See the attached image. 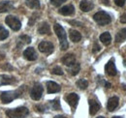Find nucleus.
<instances>
[{
    "instance_id": "obj_37",
    "label": "nucleus",
    "mask_w": 126,
    "mask_h": 118,
    "mask_svg": "<svg viewBox=\"0 0 126 118\" xmlns=\"http://www.w3.org/2000/svg\"><path fill=\"white\" fill-rule=\"evenodd\" d=\"M69 22H70L71 24H76L77 26H79V25H81V23H80V22H79V21H73V20H70Z\"/></svg>"
},
{
    "instance_id": "obj_22",
    "label": "nucleus",
    "mask_w": 126,
    "mask_h": 118,
    "mask_svg": "<svg viewBox=\"0 0 126 118\" xmlns=\"http://www.w3.org/2000/svg\"><path fill=\"white\" fill-rule=\"evenodd\" d=\"M49 25L47 24V22H43V23H41L40 24V26L38 27V33L39 34H42V35H44V34H48L49 33Z\"/></svg>"
},
{
    "instance_id": "obj_10",
    "label": "nucleus",
    "mask_w": 126,
    "mask_h": 118,
    "mask_svg": "<svg viewBox=\"0 0 126 118\" xmlns=\"http://www.w3.org/2000/svg\"><path fill=\"white\" fill-rule=\"evenodd\" d=\"M23 56L28 61H34V60L37 59V53H36V51L33 47H27L23 51Z\"/></svg>"
},
{
    "instance_id": "obj_25",
    "label": "nucleus",
    "mask_w": 126,
    "mask_h": 118,
    "mask_svg": "<svg viewBox=\"0 0 126 118\" xmlns=\"http://www.w3.org/2000/svg\"><path fill=\"white\" fill-rule=\"evenodd\" d=\"M25 4L31 9H39L40 8V1L39 0H26Z\"/></svg>"
},
{
    "instance_id": "obj_2",
    "label": "nucleus",
    "mask_w": 126,
    "mask_h": 118,
    "mask_svg": "<svg viewBox=\"0 0 126 118\" xmlns=\"http://www.w3.org/2000/svg\"><path fill=\"white\" fill-rule=\"evenodd\" d=\"M22 94V88L14 91H5L1 93V101L4 103H9L16 98H19Z\"/></svg>"
},
{
    "instance_id": "obj_33",
    "label": "nucleus",
    "mask_w": 126,
    "mask_h": 118,
    "mask_svg": "<svg viewBox=\"0 0 126 118\" xmlns=\"http://www.w3.org/2000/svg\"><path fill=\"white\" fill-rule=\"evenodd\" d=\"M36 109H37V111H39V112H44V111L46 110V107H45L44 105H37V106H36Z\"/></svg>"
},
{
    "instance_id": "obj_15",
    "label": "nucleus",
    "mask_w": 126,
    "mask_h": 118,
    "mask_svg": "<svg viewBox=\"0 0 126 118\" xmlns=\"http://www.w3.org/2000/svg\"><path fill=\"white\" fill-rule=\"evenodd\" d=\"M16 80L10 76V75H7V74H3L0 76V85H9V84H13L15 83Z\"/></svg>"
},
{
    "instance_id": "obj_29",
    "label": "nucleus",
    "mask_w": 126,
    "mask_h": 118,
    "mask_svg": "<svg viewBox=\"0 0 126 118\" xmlns=\"http://www.w3.org/2000/svg\"><path fill=\"white\" fill-rule=\"evenodd\" d=\"M51 73L53 74H57V75H62L63 74V71L62 69L60 68V67H54L53 69H52V71H51Z\"/></svg>"
},
{
    "instance_id": "obj_31",
    "label": "nucleus",
    "mask_w": 126,
    "mask_h": 118,
    "mask_svg": "<svg viewBox=\"0 0 126 118\" xmlns=\"http://www.w3.org/2000/svg\"><path fill=\"white\" fill-rule=\"evenodd\" d=\"M37 14H33L32 16L30 17V19H29V26H32L34 23H35V21L37 20Z\"/></svg>"
},
{
    "instance_id": "obj_21",
    "label": "nucleus",
    "mask_w": 126,
    "mask_h": 118,
    "mask_svg": "<svg viewBox=\"0 0 126 118\" xmlns=\"http://www.w3.org/2000/svg\"><path fill=\"white\" fill-rule=\"evenodd\" d=\"M100 41L105 44V45H109L111 41V37L109 32H104L103 34L100 35Z\"/></svg>"
},
{
    "instance_id": "obj_5",
    "label": "nucleus",
    "mask_w": 126,
    "mask_h": 118,
    "mask_svg": "<svg viewBox=\"0 0 126 118\" xmlns=\"http://www.w3.org/2000/svg\"><path fill=\"white\" fill-rule=\"evenodd\" d=\"M5 22H6L7 25H9V27H11L14 31H17L21 27V23H20L19 19L16 16H13V15H8L6 17V19H5Z\"/></svg>"
},
{
    "instance_id": "obj_34",
    "label": "nucleus",
    "mask_w": 126,
    "mask_h": 118,
    "mask_svg": "<svg viewBox=\"0 0 126 118\" xmlns=\"http://www.w3.org/2000/svg\"><path fill=\"white\" fill-rule=\"evenodd\" d=\"M100 48H101V47H100V45L97 44V43H95L94 45H93V49H92V51L95 53V52L99 51V50H100Z\"/></svg>"
},
{
    "instance_id": "obj_1",
    "label": "nucleus",
    "mask_w": 126,
    "mask_h": 118,
    "mask_svg": "<svg viewBox=\"0 0 126 118\" xmlns=\"http://www.w3.org/2000/svg\"><path fill=\"white\" fill-rule=\"evenodd\" d=\"M53 28H54V31H55V33H56L58 39H59V42H60V48H61L62 50H66V49L68 48V46H69V44H68V41H67V36H66L65 30H64V28H63L60 24H58V23H55L54 26H53Z\"/></svg>"
},
{
    "instance_id": "obj_39",
    "label": "nucleus",
    "mask_w": 126,
    "mask_h": 118,
    "mask_svg": "<svg viewBox=\"0 0 126 118\" xmlns=\"http://www.w3.org/2000/svg\"><path fill=\"white\" fill-rule=\"evenodd\" d=\"M110 83H109V82H105V87L106 88H110Z\"/></svg>"
},
{
    "instance_id": "obj_4",
    "label": "nucleus",
    "mask_w": 126,
    "mask_h": 118,
    "mask_svg": "<svg viewBox=\"0 0 126 118\" xmlns=\"http://www.w3.org/2000/svg\"><path fill=\"white\" fill-rule=\"evenodd\" d=\"M93 18L94 20L97 22V24H99L100 26H105L107 24H109L110 21H111V17L110 15L104 12V11H99L97 12L94 15H93Z\"/></svg>"
},
{
    "instance_id": "obj_17",
    "label": "nucleus",
    "mask_w": 126,
    "mask_h": 118,
    "mask_svg": "<svg viewBox=\"0 0 126 118\" xmlns=\"http://www.w3.org/2000/svg\"><path fill=\"white\" fill-rule=\"evenodd\" d=\"M74 12H75V8L73 5H66L59 10V14L63 15H71L74 14Z\"/></svg>"
},
{
    "instance_id": "obj_30",
    "label": "nucleus",
    "mask_w": 126,
    "mask_h": 118,
    "mask_svg": "<svg viewBox=\"0 0 126 118\" xmlns=\"http://www.w3.org/2000/svg\"><path fill=\"white\" fill-rule=\"evenodd\" d=\"M64 2H66V0H50V3H51L53 6H55V7L60 6Z\"/></svg>"
},
{
    "instance_id": "obj_16",
    "label": "nucleus",
    "mask_w": 126,
    "mask_h": 118,
    "mask_svg": "<svg viewBox=\"0 0 126 118\" xmlns=\"http://www.w3.org/2000/svg\"><path fill=\"white\" fill-rule=\"evenodd\" d=\"M93 7H94L93 3L88 1V0H82L80 2V4H79L80 10L83 11V12H89V11H91L93 9Z\"/></svg>"
},
{
    "instance_id": "obj_27",
    "label": "nucleus",
    "mask_w": 126,
    "mask_h": 118,
    "mask_svg": "<svg viewBox=\"0 0 126 118\" xmlns=\"http://www.w3.org/2000/svg\"><path fill=\"white\" fill-rule=\"evenodd\" d=\"M8 36H9V32H8V30H6L2 25H0V41L5 40Z\"/></svg>"
},
{
    "instance_id": "obj_38",
    "label": "nucleus",
    "mask_w": 126,
    "mask_h": 118,
    "mask_svg": "<svg viewBox=\"0 0 126 118\" xmlns=\"http://www.w3.org/2000/svg\"><path fill=\"white\" fill-rule=\"evenodd\" d=\"M102 2H103V4H105V5H107V6H109V5H110L109 0H102Z\"/></svg>"
},
{
    "instance_id": "obj_20",
    "label": "nucleus",
    "mask_w": 126,
    "mask_h": 118,
    "mask_svg": "<svg viewBox=\"0 0 126 118\" xmlns=\"http://www.w3.org/2000/svg\"><path fill=\"white\" fill-rule=\"evenodd\" d=\"M126 40V28L120 29L115 35V42L116 43H121Z\"/></svg>"
},
{
    "instance_id": "obj_18",
    "label": "nucleus",
    "mask_w": 126,
    "mask_h": 118,
    "mask_svg": "<svg viewBox=\"0 0 126 118\" xmlns=\"http://www.w3.org/2000/svg\"><path fill=\"white\" fill-rule=\"evenodd\" d=\"M14 9L13 4L10 1H2L0 2V13H6Z\"/></svg>"
},
{
    "instance_id": "obj_40",
    "label": "nucleus",
    "mask_w": 126,
    "mask_h": 118,
    "mask_svg": "<svg viewBox=\"0 0 126 118\" xmlns=\"http://www.w3.org/2000/svg\"><path fill=\"white\" fill-rule=\"evenodd\" d=\"M54 118H66L65 116H62V115H56Z\"/></svg>"
},
{
    "instance_id": "obj_19",
    "label": "nucleus",
    "mask_w": 126,
    "mask_h": 118,
    "mask_svg": "<svg viewBox=\"0 0 126 118\" xmlns=\"http://www.w3.org/2000/svg\"><path fill=\"white\" fill-rule=\"evenodd\" d=\"M69 36H70L71 41H73L74 43H78V42L80 41V39H81L80 33H79V31H77V30L71 29L69 31Z\"/></svg>"
},
{
    "instance_id": "obj_43",
    "label": "nucleus",
    "mask_w": 126,
    "mask_h": 118,
    "mask_svg": "<svg viewBox=\"0 0 126 118\" xmlns=\"http://www.w3.org/2000/svg\"><path fill=\"white\" fill-rule=\"evenodd\" d=\"M124 65H125V66H126V60H125V61H124Z\"/></svg>"
},
{
    "instance_id": "obj_11",
    "label": "nucleus",
    "mask_w": 126,
    "mask_h": 118,
    "mask_svg": "<svg viewBox=\"0 0 126 118\" xmlns=\"http://www.w3.org/2000/svg\"><path fill=\"white\" fill-rule=\"evenodd\" d=\"M88 103H89V113L91 115H94V114H96L100 110L101 104L98 103L96 100H93V99L92 100H89Z\"/></svg>"
},
{
    "instance_id": "obj_32",
    "label": "nucleus",
    "mask_w": 126,
    "mask_h": 118,
    "mask_svg": "<svg viewBox=\"0 0 126 118\" xmlns=\"http://www.w3.org/2000/svg\"><path fill=\"white\" fill-rule=\"evenodd\" d=\"M125 1L126 0H114V3H115L118 7H122V6H124Z\"/></svg>"
},
{
    "instance_id": "obj_3",
    "label": "nucleus",
    "mask_w": 126,
    "mask_h": 118,
    "mask_svg": "<svg viewBox=\"0 0 126 118\" xmlns=\"http://www.w3.org/2000/svg\"><path fill=\"white\" fill-rule=\"evenodd\" d=\"M29 113V110L27 107L24 106H20V107H16L13 109H8L6 111L7 116L10 118H25Z\"/></svg>"
},
{
    "instance_id": "obj_24",
    "label": "nucleus",
    "mask_w": 126,
    "mask_h": 118,
    "mask_svg": "<svg viewBox=\"0 0 126 118\" xmlns=\"http://www.w3.org/2000/svg\"><path fill=\"white\" fill-rule=\"evenodd\" d=\"M79 70H80V66H79V63H75L74 65L70 66L69 69H68V72L70 73V74L72 75H77L79 74Z\"/></svg>"
},
{
    "instance_id": "obj_35",
    "label": "nucleus",
    "mask_w": 126,
    "mask_h": 118,
    "mask_svg": "<svg viewBox=\"0 0 126 118\" xmlns=\"http://www.w3.org/2000/svg\"><path fill=\"white\" fill-rule=\"evenodd\" d=\"M120 22L121 23H126V14L122 15L120 16Z\"/></svg>"
},
{
    "instance_id": "obj_7",
    "label": "nucleus",
    "mask_w": 126,
    "mask_h": 118,
    "mask_svg": "<svg viewBox=\"0 0 126 118\" xmlns=\"http://www.w3.org/2000/svg\"><path fill=\"white\" fill-rule=\"evenodd\" d=\"M39 50L43 53H46V54H50L52 51H53V44H51L50 42H47V41H44V42H41L39 44L38 46Z\"/></svg>"
},
{
    "instance_id": "obj_14",
    "label": "nucleus",
    "mask_w": 126,
    "mask_h": 118,
    "mask_svg": "<svg viewBox=\"0 0 126 118\" xmlns=\"http://www.w3.org/2000/svg\"><path fill=\"white\" fill-rule=\"evenodd\" d=\"M60 86L54 82V81H47V90L48 94H52V93H57L60 91Z\"/></svg>"
},
{
    "instance_id": "obj_36",
    "label": "nucleus",
    "mask_w": 126,
    "mask_h": 118,
    "mask_svg": "<svg viewBox=\"0 0 126 118\" xmlns=\"http://www.w3.org/2000/svg\"><path fill=\"white\" fill-rule=\"evenodd\" d=\"M2 69H8V70H13V67H11V66H9V64L7 63V64H5V65H3L2 66Z\"/></svg>"
},
{
    "instance_id": "obj_12",
    "label": "nucleus",
    "mask_w": 126,
    "mask_h": 118,
    "mask_svg": "<svg viewBox=\"0 0 126 118\" xmlns=\"http://www.w3.org/2000/svg\"><path fill=\"white\" fill-rule=\"evenodd\" d=\"M61 61H62V63L64 65L70 67V66H72V65H74V64L76 63V57H75L74 54L68 53V54H66V55L63 56V58L61 59Z\"/></svg>"
},
{
    "instance_id": "obj_23",
    "label": "nucleus",
    "mask_w": 126,
    "mask_h": 118,
    "mask_svg": "<svg viewBox=\"0 0 126 118\" xmlns=\"http://www.w3.org/2000/svg\"><path fill=\"white\" fill-rule=\"evenodd\" d=\"M31 43V38L29 36H26V35H22L18 38V44H17V46L21 47L23 44H30Z\"/></svg>"
},
{
    "instance_id": "obj_13",
    "label": "nucleus",
    "mask_w": 126,
    "mask_h": 118,
    "mask_svg": "<svg viewBox=\"0 0 126 118\" xmlns=\"http://www.w3.org/2000/svg\"><path fill=\"white\" fill-rule=\"evenodd\" d=\"M118 98L117 97H111L108 100V103H107V109L109 111H113L117 106H118Z\"/></svg>"
},
{
    "instance_id": "obj_8",
    "label": "nucleus",
    "mask_w": 126,
    "mask_h": 118,
    "mask_svg": "<svg viewBox=\"0 0 126 118\" xmlns=\"http://www.w3.org/2000/svg\"><path fill=\"white\" fill-rule=\"evenodd\" d=\"M79 100V95L76 94V93H70V94H68V95L65 96V101L69 103L72 107H74V108L78 105Z\"/></svg>"
},
{
    "instance_id": "obj_41",
    "label": "nucleus",
    "mask_w": 126,
    "mask_h": 118,
    "mask_svg": "<svg viewBox=\"0 0 126 118\" xmlns=\"http://www.w3.org/2000/svg\"><path fill=\"white\" fill-rule=\"evenodd\" d=\"M111 118H122V117H120V116H113V117Z\"/></svg>"
},
{
    "instance_id": "obj_26",
    "label": "nucleus",
    "mask_w": 126,
    "mask_h": 118,
    "mask_svg": "<svg viewBox=\"0 0 126 118\" xmlns=\"http://www.w3.org/2000/svg\"><path fill=\"white\" fill-rule=\"evenodd\" d=\"M77 86H78L79 89H81V90H84V89L87 88L88 82H87V80H85V79H79V80L77 81Z\"/></svg>"
},
{
    "instance_id": "obj_6",
    "label": "nucleus",
    "mask_w": 126,
    "mask_h": 118,
    "mask_svg": "<svg viewBox=\"0 0 126 118\" xmlns=\"http://www.w3.org/2000/svg\"><path fill=\"white\" fill-rule=\"evenodd\" d=\"M42 95H43V86L40 83H35L30 92L31 98L35 101H38L41 99Z\"/></svg>"
},
{
    "instance_id": "obj_28",
    "label": "nucleus",
    "mask_w": 126,
    "mask_h": 118,
    "mask_svg": "<svg viewBox=\"0 0 126 118\" xmlns=\"http://www.w3.org/2000/svg\"><path fill=\"white\" fill-rule=\"evenodd\" d=\"M49 104H50L51 108H53L54 110L60 109V103H59V100H58V99H55V100L50 101V102H49Z\"/></svg>"
},
{
    "instance_id": "obj_42",
    "label": "nucleus",
    "mask_w": 126,
    "mask_h": 118,
    "mask_svg": "<svg viewBox=\"0 0 126 118\" xmlns=\"http://www.w3.org/2000/svg\"><path fill=\"white\" fill-rule=\"evenodd\" d=\"M97 118H105V117H103V116H99V117H97Z\"/></svg>"
},
{
    "instance_id": "obj_9",
    "label": "nucleus",
    "mask_w": 126,
    "mask_h": 118,
    "mask_svg": "<svg viewBox=\"0 0 126 118\" xmlns=\"http://www.w3.org/2000/svg\"><path fill=\"white\" fill-rule=\"evenodd\" d=\"M105 72H106V74H108V75H110V76H114V75H116L117 71H116V68H115V65H114L112 59L110 60V61L106 64V66H105Z\"/></svg>"
}]
</instances>
